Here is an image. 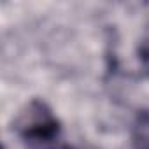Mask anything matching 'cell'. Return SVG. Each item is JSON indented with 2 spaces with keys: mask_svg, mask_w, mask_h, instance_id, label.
Wrapping results in <instances>:
<instances>
[{
  "mask_svg": "<svg viewBox=\"0 0 149 149\" xmlns=\"http://www.w3.org/2000/svg\"><path fill=\"white\" fill-rule=\"evenodd\" d=\"M18 137L32 146L46 144L60 135V121L42 100H32L26 104L14 121Z\"/></svg>",
  "mask_w": 149,
  "mask_h": 149,
  "instance_id": "1",
  "label": "cell"
},
{
  "mask_svg": "<svg viewBox=\"0 0 149 149\" xmlns=\"http://www.w3.org/2000/svg\"><path fill=\"white\" fill-rule=\"evenodd\" d=\"M132 147L149 149V111H139L132 125Z\"/></svg>",
  "mask_w": 149,
  "mask_h": 149,
  "instance_id": "2",
  "label": "cell"
},
{
  "mask_svg": "<svg viewBox=\"0 0 149 149\" xmlns=\"http://www.w3.org/2000/svg\"><path fill=\"white\" fill-rule=\"evenodd\" d=\"M140 60L146 70H149V40H146L140 47Z\"/></svg>",
  "mask_w": 149,
  "mask_h": 149,
  "instance_id": "3",
  "label": "cell"
},
{
  "mask_svg": "<svg viewBox=\"0 0 149 149\" xmlns=\"http://www.w3.org/2000/svg\"><path fill=\"white\" fill-rule=\"evenodd\" d=\"M53 149H76L74 146H58V147H53Z\"/></svg>",
  "mask_w": 149,
  "mask_h": 149,
  "instance_id": "4",
  "label": "cell"
}]
</instances>
